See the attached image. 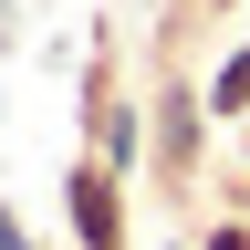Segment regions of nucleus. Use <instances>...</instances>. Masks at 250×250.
Returning <instances> with one entry per match:
<instances>
[{"label":"nucleus","instance_id":"f257e3e1","mask_svg":"<svg viewBox=\"0 0 250 250\" xmlns=\"http://www.w3.org/2000/svg\"><path fill=\"white\" fill-rule=\"evenodd\" d=\"M83 156H104L115 177L156 167V125L136 115V94H125V83L104 73V52H94V73H83Z\"/></svg>","mask_w":250,"mask_h":250},{"label":"nucleus","instance_id":"f03ea898","mask_svg":"<svg viewBox=\"0 0 250 250\" xmlns=\"http://www.w3.org/2000/svg\"><path fill=\"white\" fill-rule=\"evenodd\" d=\"M198 156H208V83L156 73V177H167V198L198 188Z\"/></svg>","mask_w":250,"mask_h":250},{"label":"nucleus","instance_id":"7ed1b4c3","mask_svg":"<svg viewBox=\"0 0 250 250\" xmlns=\"http://www.w3.org/2000/svg\"><path fill=\"white\" fill-rule=\"evenodd\" d=\"M62 219H73V250H136L125 240V177L104 156H73L62 167Z\"/></svg>","mask_w":250,"mask_h":250},{"label":"nucleus","instance_id":"20e7f679","mask_svg":"<svg viewBox=\"0 0 250 250\" xmlns=\"http://www.w3.org/2000/svg\"><path fill=\"white\" fill-rule=\"evenodd\" d=\"M198 83H208V125H250V42H229Z\"/></svg>","mask_w":250,"mask_h":250},{"label":"nucleus","instance_id":"39448f33","mask_svg":"<svg viewBox=\"0 0 250 250\" xmlns=\"http://www.w3.org/2000/svg\"><path fill=\"white\" fill-rule=\"evenodd\" d=\"M198 240H208V250H250V219H240V208H219V219H208Z\"/></svg>","mask_w":250,"mask_h":250},{"label":"nucleus","instance_id":"423d86ee","mask_svg":"<svg viewBox=\"0 0 250 250\" xmlns=\"http://www.w3.org/2000/svg\"><path fill=\"white\" fill-rule=\"evenodd\" d=\"M0 250H42V229H31V219H21L11 198H0Z\"/></svg>","mask_w":250,"mask_h":250},{"label":"nucleus","instance_id":"0eeeda50","mask_svg":"<svg viewBox=\"0 0 250 250\" xmlns=\"http://www.w3.org/2000/svg\"><path fill=\"white\" fill-rule=\"evenodd\" d=\"M240 177H250V125H240Z\"/></svg>","mask_w":250,"mask_h":250},{"label":"nucleus","instance_id":"6e6552de","mask_svg":"<svg viewBox=\"0 0 250 250\" xmlns=\"http://www.w3.org/2000/svg\"><path fill=\"white\" fill-rule=\"evenodd\" d=\"M229 208H240V219H250V177H240V198H229Z\"/></svg>","mask_w":250,"mask_h":250},{"label":"nucleus","instance_id":"1a4fd4ad","mask_svg":"<svg viewBox=\"0 0 250 250\" xmlns=\"http://www.w3.org/2000/svg\"><path fill=\"white\" fill-rule=\"evenodd\" d=\"M167 250H208V240H167Z\"/></svg>","mask_w":250,"mask_h":250},{"label":"nucleus","instance_id":"9d476101","mask_svg":"<svg viewBox=\"0 0 250 250\" xmlns=\"http://www.w3.org/2000/svg\"><path fill=\"white\" fill-rule=\"evenodd\" d=\"M198 11H229V0H198Z\"/></svg>","mask_w":250,"mask_h":250}]
</instances>
